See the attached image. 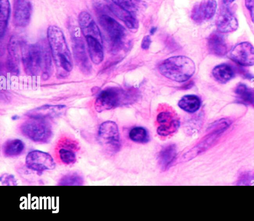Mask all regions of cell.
I'll list each match as a JSON object with an SVG mask.
<instances>
[{
  "instance_id": "obj_29",
  "label": "cell",
  "mask_w": 254,
  "mask_h": 221,
  "mask_svg": "<svg viewBox=\"0 0 254 221\" xmlns=\"http://www.w3.org/2000/svg\"><path fill=\"white\" fill-rule=\"evenodd\" d=\"M130 139L137 143L144 144L149 140V135L146 130L141 127H136L129 132Z\"/></svg>"
},
{
  "instance_id": "obj_13",
  "label": "cell",
  "mask_w": 254,
  "mask_h": 221,
  "mask_svg": "<svg viewBox=\"0 0 254 221\" xmlns=\"http://www.w3.org/2000/svg\"><path fill=\"white\" fill-rule=\"evenodd\" d=\"M217 8L215 0H203L194 5L191 10V19L196 23L210 19Z\"/></svg>"
},
{
  "instance_id": "obj_26",
  "label": "cell",
  "mask_w": 254,
  "mask_h": 221,
  "mask_svg": "<svg viewBox=\"0 0 254 221\" xmlns=\"http://www.w3.org/2000/svg\"><path fill=\"white\" fill-rule=\"evenodd\" d=\"M215 79L221 83L229 81L234 75L233 69L228 65L223 64L215 66L212 70Z\"/></svg>"
},
{
  "instance_id": "obj_22",
  "label": "cell",
  "mask_w": 254,
  "mask_h": 221,
  "mask_svg": "<svg viewBox=\"0 0 254 221\" xmlns=\"http://www.w3.org/2000/svg\"><path fill=\"white\" fill-rule=\"evenodd\" d=\"M177 156V148L174 144L166 145L160 150L158 161L162 170L168 169L175 161Z\"/></svg>"
},
{
  "instance_id": "obj_4",
  "label": "cell",
  "mask_w": 254,
  "mask_h": 221,
  "mask_svg": "<svg viewBox=\"0 0 254 221\" xmlns=\"http://www.w3.org/2000/svg\"><path fill=\"white\" fill-rule=\"evenodd\" d=\"M135 93L134 90L115 86L107 87L97 97L94 103L95 109L98 112H101L129 104L135 100Z\"/></svg>"
},
{
  "instance_id": "obj_9",
  "label": "cell",
  "mask_w": 254,
  "mask_h": 221,
  "mask_svg": "<svg viewBox=\"0 0 254 221\" xmlns=\"http://www.w3.org/2000/svg\"><path fill=\"white\" fill-rule=\"evenodd\" d=\"M80 148L78 143L68 137L60 139L56 146V150L60 161L64 164L69 165L76 162V152Z\"/></svg>"
},
{
  "instance_id": "obj_33",
  "label": "cell",
  "mask_w": 254,
  "mask_h": 221,
  "mask_svg": "<svg viewBox=\"0 0 254 221\" xmlns=\"http://www.w3.org/2000/svg\"><path fill=\"white\" fill-rule=\"evenodd\" d=\"M0 182L2 185H16V180L12 174H9L7 173L3 174L0 176Z\"/></svg>"
},
{
  "instance_id": "obj_5",
  "label": "cell",
  "mask_w": 254,
  "mask_h": 221,
  "mask_svg": "<svg viewBox=\"0 0 254 221\" xmlns=\"http://www.w3.org/2000/svg\"><path fill=\"white\" fill-rule=\"evenodd\" d=\"M98 21L101 27L110 51L115 54L125 46L127 31L118 21L108 14L100 15Z\"/></svg>"
},
{
  "instance_id": "obj_14",
  "label": "cell",
  "mask_w": 254,
  "mask_h": 221,
  "mask_svg": "<svg viewBox=\"0 0 254 221\" xmlns=\"http://www.w3.org/2000/svg\"><path fill=\"white\" fill-rule=\"evenodd\" d=\"M72 50L76 65L84 74L90 73L91 65L85 50L84 42L80 37H74L72 39Z\"/></svg>"
},
{
  "instance_id": "obj_10",
  "label": "cell",
  "mask_w": 254,
  "mask_h": 221,
  "mask_svg": "<svg viewBox=\"0 0 254 221\" xmlns=\"http://www.w3.org/2000/svg\"><path fill=\"white\" fill-rule=\"evenodd\" d=\"M158 134L162 137H167L175 133L180 126V121L177 115L171 110L160 112L157 117Z\"/></svg>"
},
{
  "instance_id": "obj_31",
  "label": "cell",
  "mask_w": 254,
  "mask_h": 221,
  "mask_svg": "<svg viewBox=\"0 0 254 221\" xmlns=\"http://www.w3.org/2000/svg\"><path fill=\"white\" fill-rule=\"evenodd\" d=\"M113 3L120 7L133 14L139 7V0H111Z\"/></svg>"
},
{
  "instance_id": "obj_3",
  "label": "cell",
  "mask_w": 254,
  "mask_h": 221,
  "mask_svg": "<svg viewBox=\"0 0 254 221\" xmlns=\"http://www.w3.org/2000/svg\"><path fill=\"white\" fill-rule=\"evenodd\" d=\"M161 74L172 80L182 82L189 80L194 74L193 61L185 56H176L164 60L159 66Z\"/></svg>"
},
{
  "instance_id": "obj_20",
  "label": "cell",
  "mask_w": 254,
  "mask_h": 221,
  "mask_svg": "<svg viewBox=\"0 0 254 221\" xmlns=\"http://www.w3.org/2000/svg\"><path fill=\"white\" fill-rule=\"evenodd\" d=\"M84 38L90 59L94 64H99L104 59L103 41L92 36Z\"/></svg>"
},
{
  "instance_id": "obj_11",
  "label": "cell",
  "mask_w": 254,
  "mask_h": 221,
  "mask_svg": "<svg viewBox=\"0 0 254 221\" xmlns=\"http://www.w3.org/2000/svg\"><path fill=\"white\" fill-rule=\"evenodd\" d=\"M230 58L243 66L254 65V47L248 42L236 45L230 53Z\"/></svg>"
},
{
  "instance_id": "obj_15",
  "label": "cell",
  "mask_w": 254,
  "mask_h": 221,
  "mask_svg": "<svg viewBox=\"0 0 254 221\" xmlns=\"http://www.w3.org/2000/svg\"><path fill=\"white\" fill-rule=\"evenodd\" d=\"M21 43V41H20L16 36H12L8 44V55L6 66L9 73L14 75H17L19 73V59Z\"/></svg>"
},
{
  "instance_id": "obj_6",
  "label": "cell",
  "mask_w": 254,
  "mask_h": 221,
  "mask_svg": "<svg viewBox=\"0 0 254 221\" xmlns=\"http://www.w3.org/2000/svg\"><path fill=\"white\" fill-rule=\"evenodd\" d=\"M21 134L30 140L38 143H47L51 139L53 130L47 119L29 118L20 126Z\"/></svg>"
},
{
  "instance_id": "obj_19",
  "label": "cell",
  "mask_w": 254,
  "mask_h": 221,
  "mask_svg": "<svg viewBox=\"0 0 254 221\" xmlns=\"http://www.w3.org/2000/svg\"><path fill=\"white\" fill-rule=\"evenodd\" d=\"M216 25L219 32L229 33L237 30L238 22L231 12L228 9H223L217 16Z\"/></svg>"
},
{
  "instance_id": "obj_8",
  "label": "cell",
  "mask_w": 254,
  "mask_h": 221,
  "mask_svg": "<svg viewBox=\"0 0 254 221\" xmlns=\"http://www.w3.org/2000/svg\"><path fill=\"white\" fill-rule=\"evenodd\" d=\"M25 164L28 168L36 171L39 174L55 167V162L52 156L48 152L39 150L28 152L26 156Z\"/></svg>"
},
{
  "instance_id": "obj_7",
  "label": "cell",
  "mask_w": 254,
  "mask_h": 221,
  "mask_svg": "<svg viewBox=\"0 0 254 221\" xmlns=\"http://www.w3.org/2000/svg\"><path fill=\"white\" fill-rule=\"evenodd\" d=\"M98 140L106 151L114 154L121 147L120 134L118 125L112 121L103 122L98 132Z\"/></svg>"
},
{
  "instance_id": "obj_17",
  "label": "cell",
  "mask_w": 254,
  "mask_h": 221,
  "mask_svg": "<svg viewBox=\"0 0 254 221\" xmlns=\"http://www.w3.org/2000/svg\"><path fill=\"white\" fill-rule=\"evenodd\" d=\"M224 131L223 129H217L213 133L207 135L194 147L191 148L183 155V159L189 160L205 151L210 148L215 143L219 135Z\"/></svg>"
},
{
  "instance_id": "obj_36",
  "label": "cell",
  "mask_w": 254,
  "mask_h": 221,
  "mask_svg": "<svg viewBox=\"0 0 254 221\" xmlns=\"http://www.w3.org/2000/svg\"><path fill=\"white\" fill-rule=\"evenodd\" d=\"M225 4H229L233 2L235 0H222Z\"/></svg>"
},
{
  "instance_id": "obj_2",
  "label": "cell",
  "mask_w": 254,
  "mask_h": 221,
  "mask_svg": "<svg viewBox=\"0 0 254 221\" xmlns=\"http://www.w3.org/2000/svg\"><path fill=\"white\" fill-rule=\"evenodd\" d=\"M48 42L59 76H65L72 71L73 62L64 35L60 27L51 25L47 29Z\"/></svg>"
},
{
  "instance_id": "obj_16",
  "label": "cell",
  "mask_w": 254,
  "mask_h": 221,
  "mask_svg": "<svg viewBox=\"0 0 254 221\" xmlns=\"http://www.w3.org/2000/svg\"><path fill=\"white\" fill-rule=\"evenodd\" d=\"M78 21L84 37L92 36L103 41L99 28L89 12L86 11H81L78 15Z\"/></svg>"
},
{
  "instance_id": "obj_37",
  "label": "cell",
  "mask_w": 254,
  "mask_h": 221,
  "mask_svg": "<svg viewBox=\"0 0 254 221\" xmlns=\"http://www.w3.org/2000/svg\"><path fill=\"white\" fill-rule=\"evenodd\" d=\"M156 29H157V28L156 27H152L150 31V34L151 35L153 34L156 31Z\"/></svg>"
},
{
  "instance_id": "obj_24",
  "label": "cell",
  "mask_w": 254,
  "mask_h": 221,
  "mask_svg": "<svg viewBox=\"0 0 254 221\" xmlns=\"http://www.w3.org/2000/svg\"><path fill=\"white\" fill-rule=\"evenodd\" d=\"M24 143L19 139L6 141L2 147V153L6 157H15L20 155L24 149Z\"/></svg>"
},
{
  "instance_id": "obj_25",
  "label": "cell",
  "mask_w": 254,
  "mask_h": 221,
  "mask_svg": "<svg viewBox=\"0 0 254 221\" xmlns=\"http://www.w3.org/2000/svg\"><path fill=\"white\" fill-rule=\"evenodd\" d=\"M201 101L200 98L195 95H186L179 101L178 106L183 110L189 113H194L200 108Z\"/></svg>"
},
{
  "instance_id": "obj_30",
  "label": "cell",
  "mask_w": 254,
  "mask_h": 221,
  "mask_svg": "<svg viewBox=\"0 0 254 221\" xmlns=\"http://www.w3.org/2000/svg\"><path fill=\"white\" fill-rule=\"evenodd\" d=\"M84 183L83 177L77 173H71L63 176L59 180L58 185L80 186Z\"/></svg>"
},
{
  "instance_id": "obj_27",
  "label": "cell",
  "mask_w": 254,
  "mask_h": 221,
  "mask_svg": "<svg viewBox=\"0 0 254 221\" xmlns=\"http://www.w3.org/2000/svg\"><path fill=\"white\" fill-rule=\"evenodd\" d=\"M235 92L239 101L251 105L254 107V88H249L244 84H240L235 88Z\"/></svg>"
},
{
  "instance_id": "obj_38",
  "label": "cell",
  "mask_w": 254,
  "mask_h": 221,
  "mask_svg": "<svg viewBox=\"0 0 254 221\" xmlns=\"http://www.w3.org/2000/svg\"><path fill=\"white\" fill-rule=\"evenodd\" d=\"M18 118L19 117L17 115H14L11 118L12 120H17Z\"/></svg>"
},
{
  "instance_id": "obj_35",
  "label": "cell",
  "mask_w": 254,
  "mask_h": 221,
  "mask_svg": "<svg viewBox=\"0 0 254 221\" xmlns=\"http://www.w3.org/2000/svg\"><path fill=\"white\" fill-rule=\"evenodd\" d=\"M151 43V38L149 35L145 36L141 41V47L144 50L149 49Z\"/></svg>"
},
{
  "instance_id": "obj_28",
  "label": "cell",
  "mask_w": 254,
  "mask_h": 221,
  "mask_svg": "<svg viewBox=\"0 0 254 221\" xmlns=\"http://www.w3.org/2000/svg\"><path fill=\"white\" fill-rule=\"evenodd\" d=\"M10 4L9 0H0V37L4 35L10 15Z\"/></svg>"
},
{
  "instance_id": "obj_21",
  "label": "cell",
  "mask_w": 254,
  "mask_h": 221,
  "mask_svg": "<svg viewBox=\"0 0 254 221\" xmlns=\"http://www.w3.org/2000/svg\"><path fill=\"white\" fill-rule=\"evenodd\" d=\"M207 44L209 52L213 55L221 57L227 52L226 43L219 33H211L208 38Z\"/></svg>"
},
{
  "instance_id": "obj_34",
  "label": "cell",
  "mask_w": 254,
  "mask_h": 221,
  "mask_svg": "<svg viewBox=\"0 0 254 221\" xmlns=\"http://www.w3.org/2000/svg\"><path fill=\"white\" fill-rule=\"evenodd\" d=\"M245 5L249 10L252 21L254 23V0H245Z\"/></svg>"
},
{
  "instance_id": "obj_1",
  "label": "cell",
  "mask_w": 254,
  "mask_h": 221,
  "mask_svg": "<svg viewBox=\"0 0 254 221\" xmlns=\"http://www.w3.org/2000/svg\"><path fill=\"white\" fill-rule=\"evenodd\" d=\"M21 59L24 70L30 76L41 75L44 80H47L53 73L52 55L46 42L35 44L21 43Z\"/></svg>"
},
{
  "instance_id": "obj_18",
  "label": "cell",
  "mask_w": 254,
  "mask_h": 221,
  "mask_svg": "<svg viewBox=\"0 0 254 221\" xmlns=\"http://www.w3.org/2000/svg\"><path fill=\"white\" fill-rule=\"evenodd\" d=\"M65 108L64 105H44L26 113L29 118L47 119L60 116Z\"/></svg>"
},
{
  "instance_id": "obj_23",
  "label": "cell",
  "mask_w": 254,
  "mask_h": 221,
  "mask_svg": "<svg viewBox=\"0 0 254 221\" xmlns=\"http://www.w3.org/2000/svg\"><path fill=\"white\" fill-rule=\"evenodd\" d=\"M110 10L130 30H134L138 28V22L132 13L120 7L114 3L110 4Z\"/></svg>"
},
{
  "instance_id": "obj_32",
  "label": "cell",
  "mask_w": 254,
  "mask_h": 221,
  "mask_svg": "<svg viewBox=\"0 0 254 221\" xmlns=\"http://www.w3.org/2000/svg\"><path fill=\"white\" fill-rule=\"evenodd\" d=\"M110 4L107 0H93L94 8L100 15L105 14L104 12L111 11Z\"/></svg>"
},
{
  "instance_id": "obj_12",
  "label": "cell",
  "mask_w": 254,
  "mask_h": 221,
  "mask_svg": "<svg viewBox=\"0 0 254 221\" xmlns=\"http://www.w3.org/2000/svg\"><path fill=\"white\" fill-rule=\"evenodd\" d=\"M32 11V6L29 0H14V24L18 27L27 26L31 19Z\"/></svg>"
}]
</instances>
